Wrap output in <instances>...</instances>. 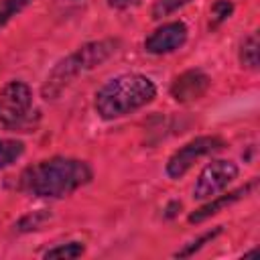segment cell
Instances as JSON below:
<instances>
[{
	"label": "cell",
	"mask_w": 260,
	"mask_h": 260,
	"mask_svg": "<svg viewBox=\"0 0 260 260\" xmlns=\"http://www.w3.org/2000/svg\"><path fill=\"white\" fill-rule=\"evenodd\" d=\"M91 179L87 162L77 158L55 156L28 167L20 177V187L35 197L59 199L67 197Z\"/></svg>",
	"instance_id": "cell-1"
},
{
	"label": "cell",
	"mask_w": 260,
	"mask_h": 260,
	"mask_svg": "<svg viewBox=\"0 0 260 260\" xmlns=\"http://www.w3.org/2000/svg\"><path fill=\"white\" fill-rule=\"evenodd\" d=\"M156 95L154 83L142 73H122L112 77L95 93L93 108L100 118L116 120L124 118L142 106L150 104Z\"/></svg>",
	"instance_id": "cell-2"
},
{
	"label": "cell",
	"mask_w": 260,
	"mask_h": 260,
	"mask_svg": "<svg viewBox=\"0 0 260 260\" xmlns=\"http://www.w3.org/2000/svg\"><path fill=\"white\" fill-rule=\"evenodd\" d=\"M116 47H118V41H112V39L91 41V43H85L83 47H79L75 53L61 59L51 69V73L47 75V79L43 83V89H41L43 98L45 100L59 98L61 91L67 85H71V81L77 75H81L85 71H91V69L100 67L104 61H108L116 53Z\"/></svg>",
	"instance_id": "cell-3"
},
{
	"label": "cell",
	"mask_w": 260,
	"mask_h": 260,
	"mask_svg": "<svg viewBox=\"0 0 260 260\" xmlns=\"http://www.w3.org/2000/svg\"><path fill=\"white\" fill-rule=\"evenodd\" d=\"M32 91L24 81H10L0 91V124L4 128H20L28 122Z\"/></svg>",
	"instance_id": "cell-4"
},
{
	"label": "cell",
	"mask_w": 260,
	"mask_h": 260,
	"mask_svg": "<svg viewBox=\"0 0 260 260\" xmlns=\"http://www.w3.org/2000/svg\"><path fill=\"white\" fill-rule=\"evenodd\" d=\"M238 177V165L225 158H217L211 160L209 165L203 167V171L199 173L195 187H193V199L199 201H207L211 197H215L217 193H221L234 179Z\"/></svg>",
	"instance_id": "cell-5"
},
{
	"label": "cell",
	"mask_w": 260,
	"mask_h": 260,
	"mask_svg": "<svg viewBox=\"0 0 260 260\" xmlns=\"http://www.w3.org/2000/svg\"><path fill=\"white\" fill-rule=\"evenodd\" d=\"M223 148V140L219 136H197L183 144L179 150H175L167 160V175L171 179H181L197 158L211 154L215 150Z\"/></svg>",
	"instance_id": "cell-6"
},
{
	"label": "cell",
	"mask_w": 260,
	"mask_h": 260,
	"mask_svg": "<svg viewBox=\"0 0 260 260\" xmlns=\"http://www.w3.org/2000/svg\"><path fill=\"white\" fill-rule=\"evenodd\" d=\"M185 41H187V26L181 20H173L152 30L144 41V49L150 55H167L183 47Z\"/></svg>",
	"instance_id": "cell-7"
},
{
	"label": "cell",
	"mask_w": 260,
	"mask_h": 260,
	"mask_svg": "<svg viewBox=\"0 0 260 260\" xmlns=\"http://www.w3.org/2000/svg\"><path fill=\"white\" fill-rule=\"evenodd\" d=\"M209 85H211V79L201 69H187L175 77L171 85V95L179 104H189V102L203 98Z\"/></svg>",
	"instance_id": "cell-8"
},
{
	"label": "cell",
	"mask_w": 260,
	"mask_h": 260,
	"mask_svg": "<svg viewBox=\"0 0 260 260\" xmlns=\"http://www.w3.org/2000/svg\"><path fill=\"white\" fill-rule=\"evenodd\" d=\"M254 185H256V181H252V183H248V185H244V187H240V189H236V191H230V193H225V195H215V197L207 199V203H203L199 209H195V211L189 215V221H191V223H201V221L209 219L211 215L219 213L223 207H228V205L236 203L238 199L246 197V195L254 189Z\"/></svg>",
	"instance_id": "cell-9"
},
{
	"label": "cell",
	"mask_w": 260,
	"mask_h": 260,
	"mask_svg": "<svg viewBox=\"0 0 260 260\" xmlns=\"http://www.w3.org/2000/svg\"><path fill=\"white\" fill-rule=\"evenodd\" d=\"M240 61L244 67L248 69H258L260 63V45H258V37L252 32L242 41L240 47Z\"/></svg>",
	"instance_id": "cell-10"
},
{
	"label": "cell",
	"mask_w": 260,
	"mask_h": 260,
	"mask_svg": "<svg viewBox=\"0 0 260 260\" xmlns=\"http://www.w3.org/2000/svg\"><path fill=\"white\" fill-rule=\"evenodd\" d=\"M22 152H24V144L20 140L2 138L0 140V169H6L12 162H16V158H20Z\"/></svg>",
	"instance_id": "cell-11"
},
{
	"label": "cell",
	"mask_w": 260,
	"mask_h": 260,
	"mask_svg": "<svg viewBox=\"0 0 260 260\" xmlns=\"http://www.w3.org/2000/svg\"><path fill=\"white\" fill-rule=\"evenodd\" d=\"M85 252L83 244L79 242H69V244H61V246H55L51 250L45 252V258H59V260H73V258H79L81 254Z\"/></svg>",
	"instance_id": "cell-12"
},
{
	"label": "cell",
	"mask_w": 260,
	"mask_h": 260,
	"mask_svg": "<svg viewBox=\"0 0 260 260\" xmlns=\"http://www.w3.org/2000/svg\"><path fill=\"white\" fill-rule=\"evenodd\" d=\"M32 0H0V28L6 26L18 12H22Z\"/></svg>",
	"instance_id": "cell-13"
},
{
	"label": "cell",
	"mask_w": 260,
	"mask_h": 260,
	"mask_svg": "<svg viewBox=\"0 0 260 260\" xmlns=\"http://www.w3.org/2000/svg\"><path fill=\"white\" fill-rule=\"evenodd\" d=\"M189 2H191V0H154V4H152V8H150V16H152L154 20H160V18L173 14L175 10L183 8V6L189 4Z\"/></svg>",
	"instance_id": "cell-14"
},
{
	"label": "cell",
	"mask_w": 260,
	"mask_h": 260,
	"mask_svg": "<svg viewBox=\"0 0 260 260\" xmlns=\"http://www.w3.org/2000/svg\"><path fill=\"white\" fill-rule=\"evenodd\" d=\"M221 234V228H215V230H211V232H205V234H201L197 240H193V242H189L185 248H181L179 252H175V256L177 258H187V256H193L197 250H201L207 242H211L215 236H219Z\"/></svg>",
	"instance_id": "cell-15"
},
{
	"label": "cell",
	"mask_w": 260,
	"mask_h": 260,
	"mask_svg": "<svg viewBox=\"0 0 260 260\" xmlns=\"http://www.w3.org/2000/svg\"><path fill=\"white\" fill-rule=\"evenodd\" d=\"M234 12V4L230 0H215L211 4V10H209V16H211V24L217 26L221 24L223 20H228Z\"/></svg>",
	"instance_id": "cell-16"
},
{
	"label": "cell",
	"mask_w": 260,
	"mask_h": 260,
	"mask_svg": "<svg viewBox=\"0 0 260 260\" xmlns=\"http://www.w3.org/2000/svg\"><path fill=\"white\" fill-rule=\"evenodd\" d=\"M51 215H47L45 213V209H41V211H32L30 215H24L14 228L18 230V232H30V230H39L47 219H49Z\"/></svg>",
	"instance_id": "cell-17"
},
{
	"label": "cell",
	"mask_w": 260,
	"mask_h": 260,
	"mask_svg": "<svg viewBox=\"0 0 260 260\" xmlns=\"http://www.w3.org/2000/svg\"><path fill=\"white\" fill-rule=\"evenodd\" d=\"M108 4H110L112 8L122 10V8H128V6L132 4V0H108Z\"/></svg>",
	"instance_id": "cell-18"
},
{
	"label": "cell",
	"mask_w": 260,
	"mask_h": 260,
	"mask_svg": "<svg viewBox=\"0 0 260 260\" xmlns=\"http://www.w3.org/2000/svg\"><path fill=\"white\" fill-rule=\"evenodd\" d=\"M256 256H258V250H252V252L244 254V258H256Z\"/></svg>",
	"instance_id": "cell-19"
}]
</instances>
